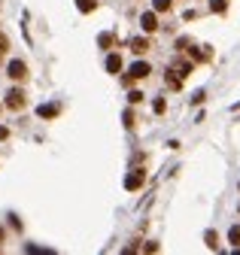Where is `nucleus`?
I'll use <instances>...</instances> for the list:
<instances>
[{"mask_svg":"<svg viewBox=\"0 0 240 255\" xmlns=\"http://www.w3.org/2000/svg\"><path fill=\"white\" fill-rule=\"evenodd\" d=\"M210 9H213V13H225V9H228V0H210Z\"/></svg>","mask_w":240,"mask_h":255,"instance_id":"obj_16","label":"nucleus"},{"mask_svg":"<svg viewBox=\"0 0 240 255\" xmlns=\"http://www.w3.org/2000/svg\"><path fill=\"white\" fill-rule=\"evenodd\" d=\"M6 137H9V128H3V125H0V140H6Z\"/></svg>","mask_w":240,"mask_h":255,"instance_id":"obj_22","label":"nucleus"},{"mask_svg":"<svg viewBox=\"0 0 240 255\" xmlns=\"http://www.w3.org/2000/svg\"><path fill=\"white\" fill-rule=\"evenodd\" d=\"M6 107H9V110H21V107H25V91H21V88H9Z\"/></svg>","mask_w":240,"mask_h":255,"instance_id":"obj_3","label":"nucleus"},{"mask_svg":"<svg viewBox=\"0 0 240 255\" xmlns=\"http://www.w3.org/2000/svg\"><path fill=\"white\" fill-rule=\"evenodd\" d=\"M140 25H143L146 33H155V31H158V16H155V9H152V13H143V16H140Z\"/></svg>","mask_w":240,"mask_h":255,"instance_id":"obj_5","label":"nucleus"},{"mask_svg":"<svg viewBox=\"0 0 240 255\" xmlns=\"http://www.w3.org/2000/svg\"><path fill=\"white\" fill-rule=\"evenodd\" d=\"M189 52H192V58H195V61H210V58H213L210 46H198V49H189Z\"/></svg>","mask_w":240,"mask_h":255,"instance_id":"obj_8","label":"nucleus"},{"mask_svg":"<svg viewBox=\"0 0 240 255\" xmlns=\"http://www.w3.org/2000/svg\"><path fill=\"white\" fill-rule=\"evenodd\" d=\"M143 170H134V173H128V176H125V189H128V191H137V189H140V185H143Z\"/></svg>","mask_w":240,"mask_h":255,"instance_id":"obj_4","label":"nucleus"},{"mask_svg":"<svg viewBox=\"0 0 240 255\" xmlns=\"http://www.w3.org/2000/svg\"><path fill=\"white\" fill-rule=\"evenodd\" d=\"M192 67H195V64H192V61H182V64H179V67H174V70H176V73H179V76H182V79H186V76H189V73H192Z\"/></svg>","mask_w":240,"mask_h":255,"instance_id":"obj_13","label":"nucleus"},{"mask_svg":"<svg viewBox=\"0 0 240 255\" xmlns=\"http://www.w3.org/2000/svg\"><path fill=\"white\" fill-rule=\"evenodd\" d=\"M128 100H131V103H140V100H143V91H131Z\"/></svg>","mask_w":240,"mask_h":255,"instance_id":"obj_19","label":"nucleus"},{"mask_svg":"<svg viewBox=\"0 0 240 255\" xmlns=\"http://www.w3.org/2000/svg\"><path fill=\"white\" fill-rule=\"evenodd\" d=\"M204 240H207L210 249H219V237H216V231H207V234H204Z\"/></svg>","mask_w":240,"mask_h":255,"instance_id":"obj_14","label":"nucleus"},{"mask_svg":"<svg viewBox=\"0 0 240 255\" xmlns=\"http://www.w3.org/2000/svg\"><path fill=\"white\" fill-rule=\"evenodd\" d=\"M6 49H9V40H6V37H3V33H0V55H3V52H6Z\"/></svg>","mask_w":240,"mask_h":255,"instance_id":"obj_20","label":"nucleus"},{"mask_svg":"<svg viewBox=\"0 0 240 255\" xmlns=\"http://www.w3.org/2000/svg\"><path fill=\"white\" fill-rule=\"evenodd\" d=\"M152 9H155V13H167V9H170V0H152Z\"/></svg>","mask_w":240,"mask_h":255,"instance_id":"obj_15","label":"nucleus"},{"mask_svg":"<svg viewBox=\"0 0 240 255\" xmlns=\"http://www.w3.org/2000/svg\"><path fill=\"white\" fill-rule=\"evenodd\" d=\"M149 73H152L149 64H146V61H137V64H131V70H128V82H131V79H146Z\"/></svg>","mask_w":240,"mask_h":255,"instance_id":"obj_2","label":"nucleus"},{"mask_svg":"<svg viewBox=\"0 0 240 255\" xmlns=\"http://www.w3.org/2000/svg\"><path fill=\"white\" fill-rule=\"evenodd\" d=\"M58 112H61L58 103H43V107H37V115H40V119H55Z\"/></svg>","mask_w":240,"mask_h":255,"instance_id":"obj_6","label":"nucleus"},{"mask_svg":"<svg viewBox=\"0 0 240 255\" xmlns=\"http://www.w3.org/2000/svg\"><path fill=\"white\" fill-rule=\"evenodd\" d=\"M97 43H100V49H110V46L116 43V37H112V33H100V37H97Z\"/></svg>","mask_w":240,"mask_h":255,"instance_id":"obj_12","label":"nucleus"},{"mask_svg":"<svg viewBox=\"0 0 240 255\" xmlns=\"http://www.w3.org/2000/svg\"><path fill=\"white\" fill-rule=\"evenodd\" d=\"M6 76L16 79V82H21V79H28V64L18 61V58H13V61L6 64Z\"/></svg>","mask_w":240,"mask_h":255,"instance_id":"obj_1","label":"nucleus"},{"mask_svg":"<svg viewBox=\"0 0 240 255\" xmlns=\"http://www.w3.org/2000/svg\"><path fill=\"white\" fill-rule=\"evenodd\" d=\"M152 110H155V112H158V115H161V112H164V110H167V103H164V100H161V97H158V100H155V103H152Z\"/></svg>","mask_w":240,"mask_h":255,"instance_id":"obj_18","label":"nucleus"},{"mask_svg":"<svg viewBox=\"0 0 240 255\" xmlns=\"http://www.w3.org/2000/svg\"><path fill=\"white\" fill-rule=\"evenodd\" d=\"M107 70L110 73H119L122 70V58L119 55H107Z\"/></svg>","mask_w":240,"mask_h":255,"instance_id":"obj_9","label":"nucleus"},{"mask_svg":"<svg viewBox=\"0 0 240 255\" xmlns=\"http://www.w3.org/2000/svg\"><path fill=\"white\" fill-rule=\"evenodd\" d=\"M122 122H125V128H134V122H137V119H134V112L128 110V112H125V115H122Z\"/></svg>","mask_w":240,"mask_h":255,"instance_id":"obj_17","label":"nucleus"},{"mask_svg":"<svg viewBox=\"0 0 240 255\" xmlns=\"http://www.w3.org/2000/svg\"><path fill=\"white\" fill-rule=\"evenodd\" d=\"M95 6H97V0H76V9H79V13H91Z\"/></svg>","mask_w":240,"mask_h":255,"instance_id":"obj_10","label":"nucleus"},{"mask_svg":"<svg viewBox=\"0 0 240 255\" xmlns=\"http://www.w3.org/2000/svg\"><path fill=\"white\" fill-rule=\"evenodd\" d=\"M131 52H134V55L149 52V40H146V37H134V40H131Z\"/></svg>","mask_w":240,"mask_h":255,"instance_id":"obj_7","label":"nucleus"},{"mask_svg":"<svg viewBox=\"0 0 240 255\" xmlns=\"http://www.w3.org/2000/svg\"><path fill=\"white\" fill-rule=\"evenodd\" d=\"M228 243H234V246L240 249V225H234V228H228Z\"/></svg>","mask_w":240,"mask_h":255,"instance_id":"obj_11","label":"nucleus"},{"mask_svg":"<svg viewBox=\"0 0 240 255\" xmlns=\"http://www.w3.org/2000/svg\"><path fill=\"white\" fill-rule=\"evenodd\" d=\"M204 97H207L204 91H195V97H192V103H204Z\"/></svg>","mask_w":240,"mask_h":255,"instance_id":"obj_21","label":"nucleus"}]
</instances>
